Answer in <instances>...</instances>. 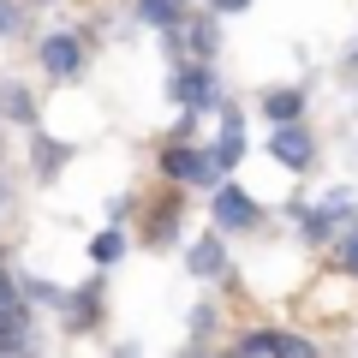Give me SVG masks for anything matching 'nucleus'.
<instances>
[{"label": "nucleus", "instance_id": "f257e3e1", "mask_svg": "<svg viewBox=\"0 0 358 358\" xmlns=\"http://www.w3.org/2000/svg\"><path fill=\"white\" fill-rule=\"evenodd\" d=\"M257 215H263L257 197H245L239 185H221V192H215V221H221V227H251Z\"/></svg>", "mask_w": 358, "mask_h": 358}, {"label": "nucleus", "instance_id": "f03ea898", "mask_svg": "<svg viewBox=\"0 0 358 358\" xmlns=\"http://www.w3.org/2000/svg\"><path fill=\"white\" fill-rule=\"evenodd\" d=\"M239 352H281V358H310V341H299V334H268V329H257V334H245V341H239Z\"/></svg>", "mask_w": 358, "mask_h": 358}, {"label": "nucleus", "instance_id": "7ed1b4c3", "mask_svg": "<svg viewBox=\"0 0 358 358\" xmlns=\"http://www.w3.org/2000/svg\"><path fill=\"white\" fill-rule=\"evenodd\" d=\"M162 167H167L173 179H215V173H221L215 155H203V150H167Z\"/></svg>", "mask_w": 358, "mask_h": 358}, {"label": "nucleus", "instance_id": "20e7f679", "mask_svg": "<svg viewBox=\"0 0 358 358\" xmlns=\"http://www.w3.org/2000/svg\"><path fill=\"white\" fill-rule=\"evenodd\" d=\"M78 60H84V54H78V36H48L42 42V66H48L54 78H72Z\"/></svg>", "mask_w": 358, "mask_h": 358}, {"label": "nucleus", "instance_id": "39448f33", "mask_svg": "<svg viewBox=\"0 0 358 358\" xmlns=\"http://www.w3.org/2000/svg\"><path fill=\"white\" fill-rule=\"evenodd\" d=\"M268 150H275V162H287V167H305V162H310V138L293 126V120L275 131V143H268Z\"/></svg>", "mask_w": 358, "mask_h": 358}, {"label": "nucleus", "instance_id": "423d86ee", "mask_svg": "<svg viewBox=\"0 0 358 358\" xmlns=\"http://www.w3.org/2000/svg\"><path fill=\"white\" fill-rule=\"evenodd\" d=\"M263 114L275 120V126H287V120L305 114V96H299V90H268V96H263Z\"/></svg>", "mask_w": 358, "mask_h": 358}, {"label": "nucleus", "instance_id": "0eeeda50", "mask_svg": "<svg viewBox=\"0 0 358 358\" xmlns=\"http://www.w3.org/2000/svg\"><path fill=\"white\" fill-rule=\"evenodd\" d=\"M192 268H197V275H221V268H227L221 239H197V245H192Z\"/></svg>", "mask_w": 358, "mask_h": 358}, {"label": "nucleus", "instance_id": "6e6552de", "mask_svg": "<svg viewBox=\"0 0 358 358\" xmlns=\"http://www.w3.org/2000/svg\"><path fill=\"white\" fill-rule=\"evenodd\" d=\"M173 96H179V102H197V108H203V102H209V72H203V66H192V72H179Z\"/></svg>", "mask_w": 358, "mask_h": 358}, {"label": "nucleus", "instance_id": "1a4fd4ad", "mask_svg": "<svg viewBox=\"0 0 358 358\" xmlns=\"http://www.w3.org/2000/svg\"><path fill=\"white\" fill-rule=\"evenodd\" d=\"M30 334H24V310H6L0 317V352H24Z\"/></svg>", "mask_w": 358, "mask_h": 358}, {"label": "nucleus", "instance_id": "9d476101", "mask_svg": "<svg viewBox=\"0 0 358 358\" xmlns=\"http://www.w3.org/2000/svg\"><path fill=\"white\" fill-rule=\"evenodd\" d=\"M138 13L150 18V24H173V13H179V0H138Z\"/></svg>", "mask_w": 358, "mask_h": 358}, {"label": "nucleus", "instance_id": "9b49d317", "mask_svg": "<svg viewBox=\"0 0 358 358\" xmlns=\"http://www.w3.org/2000/svg\"><path fill=\"white\" fill-rule=\"evenodd\" d=\"M90 257H96V263H114L120 257V233H96V239H90Z\"/></svg>", "mask_w": 358, "mask_h": 358}, {"label": "nucleus", "instance_id": "f8f14e48", "mask_svg": "<svg viewBox=\"0 0 358 358\" xmlns=\"http://www.w3.org/2000/svg\"><path fill=\"white\" fill-rule=\"evenodd\" d=\"M239 150H245V143H239V131H227V138L215 143V167H233V162H239Z\"/></svg>", "mask_w": 358, "mask_h": 358}, {"label": "nucleus", "instance_id": "ddd939ff", "mask_svg": "<svg viewBox=\"0 0 358 358\" xmlns=\"http://www.w3.org/2000/svg\"><path fill=\"white\" fill-rule=\"evenodd\" d=\"M36 162H42V167H48V173H54V167L66 162V150H60V143H36Z\"/></svg>", "mask_w": 358, "mask_h": 358}, {"label": "nucleus", "instance_id": "4468645a", "mask_svg": "<svg viewBox=\"0 0 358 358\" xmlns=\"http://www.w3.org/2000/svg\"><path fill=\"white\" fill-rule=\"evenodd\" d=\"M6 310H18V293H13V281H6V268H0V317Z\"/></svg>", "mask_w": 358, "mask_h": 358}, {"label": "nucleus", "instance_id": "2eb2a0df", "mask_svg": "<svg viewBox=\"0 0 358 358\" xmlns=\"http://www.w3.org/2000/svg\"><path fill=\"white\" fill-rule=\"evenodd\" d=\"M192 42H197V54H209V48H215V30H209V24H197V30H192Z\"/></svg>", "mask_w": 358, "mask_h": 358}, {"label": "nucleus", "instance_id": "dca6fc26", "mask_svg": "<svg viewBox=\"0 0 358 358\" xmlns=\"http://www.w3.org/2000/svg\"><path fill=\"white\" fill-rule=\"evenodd\" d=\"M209 6H215V13H245L251 0H209Z\"/></svg>", "mask_w": 358, "mask_h": 358}, {"label": "nucleus", "instance_id": "f3484780", "mask_svg": "<svg viewBox=\"0 0 358 358\" xmlns=\"http://www.w3.org/2000/svg\"><path fill=\"white\" fill-rule=\"evenodd\" d=\"M6 30H13V6H6V0H0V36H6Z\"/></svg>", "mask_w": 358, "mask_h": 358}, {"label": "nucleus", "instance_id": "a211bd4d", "mask_svg": "<svg viewBox=\"0 0 358 358\" xmlns=\"http://www.w3.org/2000/svg\"><path fill=\"white\" fill-rule=\"evenodd\" d=\"M346 268H358V239H346Z\"/></svg>", "mask_w": 358, "mask_h": 358}]
</instances>
